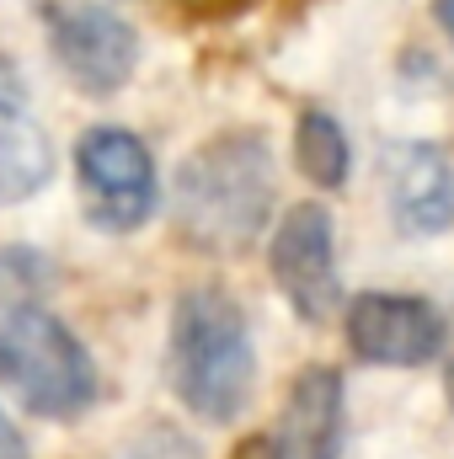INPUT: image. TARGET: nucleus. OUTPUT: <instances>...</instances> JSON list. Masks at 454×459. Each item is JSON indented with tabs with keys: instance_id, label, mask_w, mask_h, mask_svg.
Segmentation results:
<instances>
[{
	"instance_id": "1a4fd4ad",
	"label": "nucleus",
	"mask_w": 454,
	"mask_h": 459,
	"mask_svg": "<svg viewBox=\"0 0 454 459\" xmlns=\"http://www.w3.org/2000/svg\"><path fill=\"white\" fill-rule=\"evenodd\" d=\"M385 193L406 235H439L454 225V171L444 150L428 139H406L385 150Z\"/></svg>"
},
{
	"instance_id": "7ed1b4c3",
	"label": "nucleus",
	"mask_w": 454,
	"mask_h": 459,
	"mask_svg": "<svg viewBox=\"0 0 454 459\" xmlns=\"http://www.w3.org/2000/svg\"><path fill=\"white\" fill-rule=\"evenodd\" d=\"M0 379L32 417L48 422L86 417L102 390L86 342L43 305H11L0 316Z\"/></svg>"
},
{
	"instance_id": "4468645a",
	"label": "nucleus",
	"mask_w": 454,
	"mask_h": 459,
	"mask_svg": "<svg viewBox=\"0 0 454 459\" xmlns=\"http://www.w3.org/2000/svg\"><path fill=\"white\" fill-rule=\"evenodd\" d=\"M433 16H439V27L454 38V0H433Z\"/></svg>"
},
{
	"instance_id": "f8f14e48",
	"label": "nucleus",
	"mask_w": 454,
	"mask_h": 459,
	"mask_svg": "<svg viewBox=\"0 0 454 459\" xmlns=\"http://www.w3.org/2000/svg\"><path fill=\"white\" fill-rule=\"evenodd\" d=\"M22 102H27V86H22L16 70L0 59V113H22Z\"/></svg>"
},
{
	"instance_id": "6e6552de",
	"label": "nucleus",
	"mask_w": 454,
	"mask_h": 459,
	"mask_svg": "<svg viewBox=\"0 0 454 459\" xmlns=\"http://www.w3.org/2000/svg\"><path fill=\"white\" fill-rule=\"evenodd\" d=\"M342 374L327 363H310L267 433V459H342Z\"/></svg>"
},
{
	"instance_id": "0eeeda50",
	"label": "nucleus",
	"mask_w": 454,
	"mask_h": 459,
	"mask_svg": "<svg viewBox=\"0 0 454 459\" xmlns=\"http://www.w3.org/2000/svg\"><path fill=\"white\" fill-rule=\"evenodd\" d=\"M43 22H48V48L75 91L113 97L139 70V32L108 5H92V0L48 5Z\"/></svg>"
},
{
	"instance_id": "f03ea898",
	"label": "nucleus",
	"mask_w": 454,
	"mask_h": 459,
	"mask_svg": "<svg viewBox=\"0 0 454 459\" xmlns=\"http://www.w3.org/2000/svg\"><path fill=\"white\" fill-rule=\"evenodd\" d=\"M166 374H171L177 401L209 428H230L251 406L257 347H251V326L235 294H225L220 283H193L177 294Z\"/></svg>"
},
{
	"instance_id": "20e7f679",
	"label": "nucleus",
	"mask_w": 454,
	"mask_h": 459,
	"mask_svg": "<svg viewBox=\"0 0 454 459\" xmlns=\"http://www.w3.org/2000/svg\"><path fill=\"white\" fill-rule=\"evenodd\" d=\"M75 182H81L86 225L108 230V235L139 230L161 204L150 144L118 123H97L75 139Z\"/></svg>"
},
{
	"instance_id": "423d86ee",
	"label": "nucleus",
	"mask_w": 454,
	"mask_h": 459,
	"mask_svg": "<svg viewBox=\"0 0 454 459\" xmlns=\"http://www.w3.org/2000/svg\"><path fill=\"white\" fill-rule=\"evenodd\" d=\"M342 332L353 358L374 368H423L450 347V321L433 299L390 294V289L353 294L342 310Z\"/></svg>"
},
{
	"instance_id": "2eb2a0df",
	"label": "nucleus",
	"mask_w": 454,
	"mask_h": 459,
	"mask_svg": "<svg viewBox=\"0 0 454 459\" xmlns=\"http://www.w3.org/2000/svg\"><path fill=\"white\" fill-rule=\"evenodd\" d=\"M444 395H450V411H454V358H450V374H444Z\"/></svg>"
},
{
	"instance_id": "9b49d317",
	"label": "nucleus",
	"mask_w": 454,
	"mask_h": 459,
	"mask_svg": "<svg viewBox=\"0 0 454 459\" xmlns=\"http://www.w3.org/2000/svg\"><path fill=\"white\" fill-rule=\"evenodd\" d=\"M294 166L321 193H337L342 182H347L353 150H347V134H342V123L332 113H321V108L300 113V123H294Z\"/></svg>"
},
{
	"instance_id": "9d476101",
	"label": "nucleus",
	"mask_w": 454,
	"mask_h": 459,
	"mask_svg": "<svg viewBox=\"0 0 454 459\" xmlns=\"http://www.w3.org/2000/svg\"><path fill=\"white\" fill-rule=\"evenodd\" d=\"M54 177V144L27 113H0V209L43 193Z\"/></svg>"
},
{
	"instance_id": "ddd939ff",
	"label": "nucleus",
	"mask_w": 454,
	"mask_h": 459,
	"mask_svg": "<svg viewBox=\"0 0 454 459\" xmlns=\"http://www.w3.org/2000/svg\"><path fill=\"white\" fill-rule=\"evenodd\" d=\"M0 459H27V438L16 433V422L5 417V406H0Z\"/></svg>"
},
{
	"instance_id": "f257e3e1",
	"label": "nucleus",
	"mask_w": 454,
	"mask_h": 459,
	"mask_svg": "<svg viewBox=\"0 0 454 459\" xmlns=\"http://www.w3.org/2000/svg\"><path fill=\"white\" fill-rule=\"evenodd\" d=\"M278 182L273 150L251 128H230L182 155L171 177V220L177 235L209 256H240L273 220Z\"/></svg>"
},
{
	"instance_id": "39448f33",
	"label": "nucleus",
	"mask_w": 454,
	"mask_h": 459,
	"mask_svg": "<svg viewBox=\"0 0 454 459\" xmlns=\"http://www.w3.org/2000/svg\"><path fill=\"white\" fill-rule=\"evenodd\" d=\"M267 273L278 283V294L289 299V310L305 326L332 321L342 305V273H337V225L332 209L321 204H294L284 209V220L267 240Z\"/></svg>"
}]
</instances>
